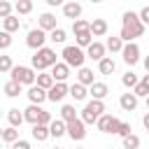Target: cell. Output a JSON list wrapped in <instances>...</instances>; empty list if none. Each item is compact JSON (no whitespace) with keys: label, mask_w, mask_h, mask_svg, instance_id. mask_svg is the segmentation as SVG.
<instances>
[{"label":"cell","mask_w":149,"mask_h":149,"mask_svg":"<svg viewBox=\"0 0 149 149\" xmlns=\"http://www.w3.org/2000/svg\"><path fill=\"white\" fill-rule=\"evenodd\" d=\"M49 7H58V5H65V0H44Z\"/></svg>","instance_id":"cell-46"},{"label":"cell","mask_w":149,"mask_h":149,"mask_svg":"<svg viewBox=\"0 0 149 149\" xmlns=\"http://www.w3.org/2000/svg\"><path fill=\"white\" fill-rule=\"evenodd\" d=\"M0 114H2V112H0Z\"/></svg>","instance_id":"cell-58"},{"label":"cell","mask_w":149,"mask_h":149,"mask_svg":"<svg viewBox=\"0 0 149 149\" xmlns=\"http://www.w3.org/2000/svg\"><path fill=\"white\" fill-rule=\"evenodd\" d=\"M144 70H147V72H149V56H147V58H144Z\"/></svg>","instance_id":"cell-49"},{"label":"cell","mask_w":149,"mask_h":149,"mask_svg":"<svg viewBox=\"0 0 149 149\" xmlns=\"http://www.w3.org/2000/svg\"><path fill=\"white\" fill-rule=\"evenodd\" d=\"M68 2H77V0H68Z\"/></svg>","instance_id":"cell-53"},{"label":"cell","mask_w":149,"mask_h":149,"mask_svg":"<svg viewBox=\"0 0 149 149\" xmlns=\"http://www.w3.org/2000/svg\"><path fill=\"white\" fill-rule=\"evenodd\" d=\"M33 70H37V72H44L47 68H51V65H56L58 63V56H56V51L54 49H49V47H42V49H37L35 51V56H33Z\"/></svg>","instance_id":"cell-2"},{"label":"cell","mask_w":149,"mask_h":149,"mask_svg":"<svg viewBox=\"0 0 149 149\" xmlns=\"http://www.w3.org/2000/svg\"><path fill=\"white\" fill-rule=\"evenodd\" d=\"M51 121H54V119H51V114H49L47 109H42V112H40V119H37V123H42V126H49Z\"/></svg>","instance_id":"cell-42"},{"label":"cell","mask_w":149,"mask_h":149,"mask_svg":"<svg viewBox=\"0 0 149 149\" xmlns=\"http://www.w3.org/2000/svg\"><path fill=\"white\" fill-rule=\"evenodd\" d=\"M19 26H21V21H19V16H14V14H9L7 19H2V30L5 33H16L19 30Z\"/></svg>","instance_id":"cell-21"},{"label":"cell","mask_w":149,"mask_h":149,"mask_svg":"<svg viewBox=\"0 0 149 149\" xmlns=\"http://www.w3.org/2000/svg\"><path fill=\"white\" fill-rule=\"evenodd\" d=\"M74 42H77V47H79V49H81V47H88V44L93 42L91 30H81V33H77V35H74Z\"/></svg>","instance_id":"cell-25"},{"label":"cell","mask_w":149,"mask_h":149,"mask_svg":"<svg viewBox=\"0 0 149 149\" xmlns=\"http://www.w3.org/2000/svg\"><path fill=\"white\" fill-rule=\"evenodd\" d=\"M2 91H5V95H7V98H16V95H21V84H16V81H12V79H9V81L5 84V88H2Z\"/></svg>","instance_id":"cell-30"},{"label":"cell","mask_w":149,"mask_h":149,"mask_svg":"<svg viewBox=\"0 0 149 149\" xmlns=\"http://www.w3.org/2000/svg\"><path fill=\"white\" fill-rule=\"evenodd\" d=\"M147 112H149V95H147Z\"/></svg>","instance_id":"cell-51"},{"label":"cell","mask_w":149,"mask_h":149,"mask_svg":"<svg viewBox=\"0 0 149 149\" xmlns=\"http://www.w3.org/2000/svg\"><path fill=\"white\" fill-rule=\"evenodd\" d=\"M142 123H144V128H149V112L142 116Z\"/></svg>","instance_id":"cell-48"},{"label":"cell","mask_w":149,"mask_h":149,"mask_svg":"<svg viewBox=\"0 0 149 149\" xmlns=\"http://www.w3.org/2000/svg\"><path fill=\"white\" fill-rule=\"evenodd\" d=\"M68 95H72V98H74V102H81V100H86V95H88V88H86V86H81V84L77 81V84L68 86Z\"/></svg>","instance_id":"cell-16"},{"label":"cell","mask_w":149,"mask_h":149,"mask_svg":"<svg viewBox=\"0 0 149 149\" xmlns=\"http://www.w3.org/2000/svg\"><path fill=\"white\" fill-rule=\"evenodd\" d=\"M65 135V121L63 119H54L49 123V137H63Z\"/></svg>","instance_id":"cell-20"},{"label":"cell","mask_w":149,"mask_h":149,"mask_svg":"<svg viewBox=\"0 0 149 149\" xmlns=\"http://www.w3.org/2000/svg\"><path fill=\"white\" fill-rule=\"evenodd\" d=\"M65 95H68V84H65V81H56V84L47 91V100H51V102H61Z\"/></svg>","instance_id":"cell-9"},{"label":"cell","mask_w":149,"mask_h":149,"mask_svg":"<svg viewBox=\"0 0 149 149\" xmlns=\"http://www.w3.org/2000/svg\"><path fill=\"white\" fill-rule=\"evenodd\" d=\"M109 119H112V114H100V116H98V121H95V128H98L100 133H107Z\"/></svg>","instance_id":"cell-36"},{"label":"cell","mask_w":149,"mask_h":149,"mask_svg":"<svg viewBox=\"0 0 149 149\" xmlns=\"http://www.w3.org/2000/svg\"><path fill=\"white\" fill-rule=\"evenodd\" d=\"M37 28H40V30H44V33H51L54 28H58V26H56V16H54L51 12L40 14V19H37Z\"/></svg>","instance_id":"cell-10"},{"label":"cell","mask_w":149,"mask_h":149,"mask_svg":"<svg viewBox=\"0 0 149 149\" xmlns=\"http://www.w3.org/2000/svg\"><path fill=\"white\" fill-rule=\"evenodd\" d=\"M63 16H65V19H72V21L79 19V16H81V5H79V2H65V5H63Z\"/></svg>","instance_id":"cell-17"},{"label":"cell","mask_w":149,"mask_h":149,"mask_svg":"<svg viewBox=\"0 0 149 149\" xmlns=\"http://www.w3.org/2000/svg\"><path fill=\"white\" fill-rule=\"evenodd\" d=\"M105 49L107 51H112V54H119L121 49H123V42H121V37H107V42H105Z\"/></svg>","instance_id":"cell-26"},{"label":"cell","mask_w":149,"mask_h":149,"mask_svg":"<svg viewBox=\"0 0 149 149\" xmlns=\"http://www.w3.org/2000/svg\"><path fill=\"white\" fill-rule=\"evenodd\" d=\"M47 40H49V37H47V33H44V30L33 28V30L28 33V37H26V44H28L30 49H35V51H37V49H42V47H44V42H47Z\"/></svg>","instance_id":"cell-7"},{"label":"cell","mask_w":149,"mask_h":149,"mask_svg":"<svg viewBox=\"0 0 149 149\" xmlns=\"http://www.w3.org/2000/svg\"><path fill=\"white\" fill-rule=\"evenodd\" d=\"M12 68H14L12 56H0V72H9Z\"/></svg>","instance_id":"cell-38"},{"label":"cell","mask_w":149,"mask_h":149,"mask_svg":"<svg viewBox=\"0 0 149 149\" xmlns=\"http://www.w3.org/2000/svg\"><path fill=\"white\" fill-rule=\"evenodd\" d=\"M119 105H121L123 112H133V109L137 107V98H135L133 93H123V95L119 98Z\"/></svg>","instance_id":"cell-19"},{"label":"cell","mask_w":149,"mask_h":149,"mask_svg":"<svg viewBox=\"0 0 149 149\" xmlns=\"http://www.w3.org/2000/svg\"><path fill=\"white\" fill-rule=\"evenodd\" d=\"M79 149H81V147H79Z\"/></svg>","instance_id":"cell-57"},{"label":"cell","mask_w":149,"mask_h":149,"mask_svg":"<svg viewBox=\"0 0 149 149\" xmlns=\"http://www.w3.org/2000/svg\"><path fill=\"white\" fill-rule=\"evenodd\" d=\"M9 74H12V81H16V84H26V86H33L35 84V77H37V72L33 70V68H28V65H14L12 70H9Z\"/></svg>","instance_id":"cell-4"},{"label":"cell","mask_w":149,"mask_h":149,"mask_svg":"<svg viewBox=\"0 0 149 149\" xmlns=\"http://www.w3.org/2000/svg\"><path fill=\"white\" fill-rule=\"evenodd\" d=\"M140 84H142V86H144V88L149 91V72H147V74H144V77L140 79Z\"/></svg>","instance_id":"cell-47"},{"label":"cell","mask_w":149,"mask_h":149,"mask_svg":"<svg viewBox=\"0 0 149 149\" xmlns=\"http://www.w3.org/2000/svg\"><path fill=\"white\" fill-rule=\"evenodd\" d=\"M0 140H2V142H7V144L16 142V140H19V128H14V126L2 128V137H0Z\"/></svg>","instance_id":"cell-29"},{"label":"cell","mask_w":149,"mask_h":149,"mask_svg":"<svg viewBox=\"0 0 149 149\" xmlns=\"http://www.w3.org/2000/svg\"><path fill=\"white\" fill-rule=\"evenodd\" d=\"M51 77H54V81H65L70 77V68L63 61H58L56 65H51Z\"/></svg>","instance_id":"cell-13"},{"label":"cell","mask_w":149,"mask_h":149,"mask_svg":"<svg viewBox=\"0 0 149 149\" xmlns=\"http://www.w3.org/2000/svg\"><path fill=\"white\" fill-rule=\"evenodd\" d=\"M121 56H123V61H126L128 65H135V63L140 61V47H137L135 42H126L123 49H121Z\"/></svg>","instance_id":"cell-8"},{"label":"cell","mask_w":149,"mask_h":149,"mask_svg":"<svg viewBox=\"0 0 149 149\" xmlns=\"http://www.w3.org/2000/svg\"><path fill=\"white\" fill-rule=\"evenodd\" d=\"M119 128H121V119L112 116L109 119V126H107V133H119Z\"/></svg>","instance_id":"cell-41"},{"label":"cell","mask_w":149,"mask_h":149,"mask_svg":"<svg viewBox=\"0 0 149 149\" xmlns=\"http://www.w3.org/2000/svg\"><path fill=\"white\" fill-rule=\"evenodd\" d=\"M33 137H35L37 142H44V140L49 137V126H42V123H35V126H33Z\"/></svg>","instance_id":"cell-28"},{"label":"cell","mask_w":149,"mask_h":149,"mask_svg":"<svg viewBox=\"0 0 149 149\" xmlns=\"http://www.w3.org/2000/svg\"><path fill=\"white\" fill-rule=\"evenodd\" d=\"M26 95H28L30 105H42V102L47 100V91H44V88H40L37 84H33V86L26 91Z\"/></svg>","instance_id":"cell-12"},{"label":"cell","mask_w":149,"mask_h":149,"mask_svg":"<svg viewBox=\"0 0 149 149\" xmlns=\"http://www.w3.org/2000/svg\"><path fill=\"white\" fill-rule=\"evenodd\" d=\"M35 84L40 86V88H44V91H49L56 81H54V77H51V72H40L37 77H35Z\"/></svg>","instance_id":"cell-23"},{"label":"cell","mask_w":149,"mask_h":149,"mask_svg":"<svg viewBox=\"0 0 149 149\" xmlns=\"http://www.w3.org/2000/svg\"><path fill=\"white\" fill-rule=\"evenodd\" d=\"M0 137H2V128H0Z\"/></svg>","instance_id":"cell-52"},{"label":"cell","mask_w":149,"mask_h":149,"mask_svg":"<svg viewBox=\"0 0 149 149\" xmlns=\"http://www.w3.org/2000/svg\"><path fill=\"white\" fill-rule=\"evenodd\" d=\"M91 2H93V5H98V2H102V0H91Z\"/></svg>","instance_id":"cell-50"},{"label":"cell","mask_w":149,"mask_h":149,"mask_svg":"<svg viewBox=\"0 0 149 149\" xmlns=\"http://www.w3.org/2000/svg\"><path fill=\"white\" fill-rule=\"evenodd\" d=\"M100 114H105V102H102V100H91V102H86V107L81 109V116H79V119H81L86 126H91V123L98 121Z\"/></svg>","instance_id":"cell-5"},{"label":"cell","mask_w":149,"mask_h":149,"mask_svg":"<svg viewBox=\"0 0 149 149\" xmlns=\"http://www.w3.org/2000/svg\"><path fill=\"white\" fill-rule=\"evenodd\" d=\"M107 93H109V88H107L105 81H93L88 86V95H93V100H102Z\"/></svg>","instance_id":"cell-14"},{"label":"cell","mask_w":149,"mask_h":149,"mask_svg":"<svg viewBox=\"0 0 149 149\" xmlns=\"http://www.w3.org/2000/svg\"><path fill=\"white\" fill-rule=\"evenodd\" d=\"M61 56H63V63H65L68 68H77V70H79V68H84L86 54H84V51H81L77 44H70V47H65Z\"/></svg>","instance_id":"cell-3"},{"label":"cell","mask_w":149,"mask_h":149,"mask_svg":"<svg viewBox=\"0 0 149 149\" xmlns=\"http://www.w3.org/2000/svg\"><path fill=\"white\" fill-rule=\"evenodd\" d=\"M98 70H100V74H112V72L116 70V63H114V58H109V56L100 58V61H98Z\"/></svg>","instance_id":"cell-22"},{"label":"cell","mask_w":149,"mask_h":149,"mask_svg":"<svg viewBox=\"0 0 149 149\" xmlns=\"http://www.w3.org/2000/svg\"><path fill=\"white\" fill-rule=\"evenodd\" d=\"M81 30H88V21H84V19H74V21H72V33L77 35V33H81Z\"/></svg>","instance_id":"cell-37"},{"label":"cell","mask_w":149,"mask_h":149,"mask_svg":"<svg viewBox=\"0 0 149 149\" xmlns=\"http://www.w3.org/2000/svg\"><path fill=\"white\" fill-rule=\"evenodd\" d=\"M30 2H33V0H30Z\"/></svg>","instance_id":"cell-59"},{"label":"cell","mask_w":149,"mask_h":149,"mask_svg":"<svg viewBox=\"0 0 149 149\" xmlns=\"http://www.w3.org/2000/svg\"><path fill=\"white\" fill-rule=\"evenodd\" d=\"M107 28H109V26H107L105 19H93V21L88 23V30H91L93 37H102V35L107 33Z\"/></svg>","instance_id":"cell-15"},{"label":"cell","mask_w":149,"mask_h":149,"mask_svg":"<svg viewBox=\"0 0 149 149\" xmlns=\"http://www.w3.org/2000/svg\"><path fill=\"white\" fill-rule=\"evenodd\" d=\"M7 119H9V126H14V128H19V126L23 123V112L14 107V109H9V112H7Z\"/></svg>","instance_id":"cell-27"},{"label":"cell","mask_w":149,"mask_h":149,"mask_svg":"<svg viewBox=\"0 0 149 149\" xmlns=\"http://www.w3.org/2000/svg\"><path fill=\"white\" fill-rule=\"evenodd\" d=\"M137 16H140V21H142V26H149V5H147V7H142Z\"/></svg>","instance_id":"cell-43"},{"label":"cell","mask_w":149,"mask_h":149,"mask_svg":"<svg viewBox=\"0 0 149 149\" xmlns=\"http://www.w3.org/2000/svg\"><path fill=\"white\" fill-rule=\"evenodd\" d=\"M40 112H42V105H28L26 109H23V121H28V123H37V119H40Z\"/></svg>","instance_id":"cell-18"},{"label":"cell","mask_w":149,"mask_h":149,"mask_svg":"<svg viewBox=\"0 0 149 149\" xmlns=\"http://www.w3.org/2000/svg\"><path fill=\"white\" fill-rule=\"evenodd\" d=\"M65 135H70L74 142H81L84 137H86V123L77 116L74 121H70V123H65Z\"/></svg>","instance_id":"cell-6"},{"label":"cell","mask_w":149,"mask_h":149,"mask_svg":"<svg viewBox=\"0 0 149 149\" xmlns=\"http://www.w3.org/2000/svg\"><path fill=\"white\" fill-rule=\"evenodd\" d=\"M61 119H63L65 123L74 121V119H77V112H74V107H72V105H63V107H61Z\"/></svg>","instance_id":"cell-31"},{"label":"cell","mask_w":149,"mask_h":149,"mask_svg":"<svg viewBox=\"0 0 149 149\" xmlns=\"http://www.w3.org/2000/svg\"><path fill=\"white\" fill-rule=\"evenodd\" d=\"M147 135H149V128H147Z\"/></svg>","instance_id":"cell-55"},{"label":"cell","mask_w":149,"mask_h":149,"mask_svg":"<svg viewBox=\"0 0 149 149\" xmlns=\"http://www.w3.org/2000/svg\"><path fill=\"white\" fill-rule=\"evenodd\" d=\"M105 51H107L105 44L93 40V42L86 47V58H91V61H100V58H105Z\"/></svg>","instance_id":"cell-11"},{"label":"cell","mask_w":149,"mask_h":149,"mask_svg":"<svg viewBox=\"0 0 149 149\" xmlns=\"http://www.w3.org/2000/svg\"><path fill=\"white\" fill-rule=\"evenodd\" d=\"M109 149H114V147H109Z\"/></svg>","instance_id":"cell-56"},{"label":"cell","mask_w":149,"mask_h":149,"mask_svg":"<svg viewBox=\"0 0 149 149\" xmlns=\"http://www.w3.org/2000/svg\"><path fill=\"white\" fill-rule=\"evenodd\" d=\"M54 149H63V147H54Z\"/></svg>","instance_id":"cell-54"},{"label":"cell","mask_w":149,"mask_h":149,"mask_svg":"<svg viewBox=\"0 0 149 149\" xmlns=\"http://www.w3.org/2000/svg\"><path fill=\"white\" fill-rule=\"evenodd\" d=\"M12 149H30V142H26V140H16V142H12Z\"/></svg>","instance_id":"cell-45"},{"label":"cell","mask_w":149,"mask_h":149,"mask_svg":"<svg viewBox=\"0 0 149 149\" xmlns=\"http://www.w3.org/2000/svg\"><path fill=\"white\" fill-rule=\"evenodd\" d=\"M9 44H12V35H9V33H5V30H0V51H2V49H7Z\"/></svg>","instance_id":"cell-40"},{"label":"cell","mask_w":149,"mask_h":149,"mask_svg":"<svg viewBox=\"0 0 149 149\" xmlns=\"http://www.w3.org/2000/svg\"><path fill=\"white\" fill-rule=\"evenodd\" d=\"M49 40H51V42H56V44H63V42L68 40V33H65L63 28H54V30L49 33Z\"/></svg>","instance_id":"cell-33"},{"label":"cell","mask_w":149,"mask_h":149,"mask_svg":"<svg viewBox=\"0 0 149 149\" xmlns=\"http://www.w3.org/2000/svg\"><path fill=\"white\" fill-rule=\"evenodd\" d=\"M142 33H144V26H142L140 16L135 12H123V16H121V33H119L121 42H133L135 37H142Z\"/></svg>","instance_id":"cell-1"},{"label":"cell","mask_w":149,"mask_h":149,"mask_svg":"<svg viewBox=\"0 0 149 149\" xmlns=\"http://www.w3.org/2000/svg\"><path fill=\"white\" fill-rule=\"evenodd\" d=\"M12 9H14V5H12V2L0 0V19H7V16L12 14Z\"/></svg>","instance_id":"cell-39"},{"label":"cell","mask_w":149,"mask_h":149,"mask_svg":"<svg viewBox=\"0 0 149 149\" xmlns=\"http://www.w3.org/2000/svg\"><path fill=\"white\" fill-rule=\"evenodd\" d=\"M137 81H140V79H137V74H135L133 70H128V72H126V74L121 77V84H123L126 88H133V86H135Z\"/></svg>","instance_id":"cell-34"},{"label":"cell","mask_w":149,"mask_h":149,"mask_svg":"<svg viewBox=\"0 0 149 149\" xmlns=\"http://www.w3.org/2000/svg\"><path fill=\"white\" fill-rule=\"evenodd\" d=\"M133 133V128H130V123H126V121H121V128H119V133L116 135H121V137H126V135H130Z\"/></svg>","instance_id":"cell-44"},{"label":"cell","mask_w":149,"mask_h":149,"mask_svg":"<svg viewBox=\"0 0 149 149\" xmlns=\"http://www.w3.org/2000/svg\"><path fill=\"white\" fill-rule=\"evenodd\" d=\"M77 81L81 84V86H91L95 79H93V70H88V68H79V74H77Z\"/></svg>","instance_id":"cell-24"},{"label":"cell","mask_w":149,"mask_h":149,"mask_svg":"<svg viewBox=\"0 0 149 149\" xmlns=\"http://www.w3.org/2000/svg\"><path fill=\"white\" fill-rule=\"evenodd\" d=\"M123 149H140V137H137L135 133L126 135V137H123Z\"/></svg>","instance_id":"cell-35"},{"label":"cell","mask_w":149,"mask_h":149,"mask_svg":"<svg viewBox=\"0 0 149 149\" xmlns=\"http://www.w3.org/2000/svg\"><path fill=\"white\" fill-rule=\"evenodd\" d=\"M14 12L16 14H30L33 12V2L30 0H16L14 2Z\"/></svg>","instance_id":"cell-32"}]
</instances>
